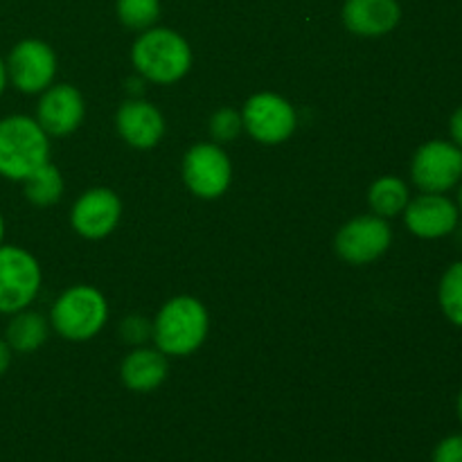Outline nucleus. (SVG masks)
Here are the masks:
<instances>
[{
	"label": "nucleus",
	"instance_id": "23",
	"mask_svg": "<svg viewBox=\"0 0 462 462\" xmlns=\"http://www.w3.org/2000/svg\"><path fill=\"white\" fill-rule=\"evenodd\" d=\"M120 337L125 338L126 343H134V346H138V343L149 341V338L153 337V325L149 323L144 316H129V319L122 320Z\"/></svg>",
	"mask_w": 462,
	"mask_h": 462
},
{
	"label": "nucleus",
	"instance_id": "4",
	"mask_svg": "<svg viewBox=\"0 0 462 462\" xmlns=\"http://www.w3.org/2000/svg\"><path fill=\"white\" fill-rule=\"evenodd\" d=\"M108 319V305L102 291L88 284H77L63 291L52 305V328L68 341H88Z\"/></svg>",
	"mask_w": 462,
	"mask_h": 462
},
{
	"label": "nucleus",
	"instance_id": "30",
	"mask_svg": "<svg viewBox=\"0 0 462 462\" xmlns=\"http://www.w3.org/2000/svg\"><path fill=\"white\" fill-rule=\"evenodd\" d=\"M3 237H5V219L3 215H0V244H3Z\"/></svg>",
	"mask_w": 462,
	"mask_h": 462
},
{
	"label": "nucleus",
	"instance_id": "19",
	"mask_svg": "<svg viewBox=\"0 0 462 462\" xmlns=\"http://www.w3.org/2000/svg\"><path fill=\"white\" fill-rule=\"evenodd\" d=\"M25 199L30 203L39 208H48L54 206V203L61 199L63 194V179H61V171L52 165V162H45L41 165L39 170L32 171L25 180Z\"/></svg>",
	"mask_w": 462,
	"mask_h": 462
},
{
	"label": "nucleus",
	"instance_id": "1",
	"mask_svg": "<svg viewBox=\"0 0 462 462\" xmlns=\"http://www.w3.org/2000/svg\"><path fill=\"white\" fill-rule=\"evenodd\" d=\"M135 70L156 84H174L192 66L189 43L170 27H149L135 39L131 50Z\"/></svg>",
	"mask_w": 462,
	"mask_h": 462
},
{
	"label": "nucleus",
	"instance_id": "25",
	"mask_svg": "<svg viewBox=\"0 0 462 462\" xmlns=\"http://www.w3.org/2000/svg\"><path fill=\"white\" fill-rule=\"evenodd\" d=\"M449 135H451V143H454L458 149H462V106L456 108L454 116H451Z\"/></svg>",
	"mask_w": 462,
	"mask_h": 462
},
{
	"label": "nucleus",
	"instance_id": "29",
	"mask_svg": "<svg viewBox=\"0 0 462 462\" xmlns=\"http://www.w3.org/2000/svg\"><path fill=\"white\" fill-rule=\"evenodd\" d=\"M458 210H460V215H462V180H460V185H458Z\"/></svg>",
	"mask_w": 462,
	"mask_h": 462
},
{
	"label": "nucleus",
	"instance_id": "27",
	"mask_svg": "<svg viewBox=\"0 0 462 462\" xmlns=\"http://www.w3.org/2000/svg\"><path fill=\"white\" fill-rule=\"evenodd\" d=\"M7 66H5V61H3V57H0V95H3V90H5V86H7Z\"/></svg>",
	"mask_w": 462,
	"mask_h": 462
},
{
	"label": "nucleus",
	"instance_id": "12",
	"mask_svg": "<svg viewBox=\"0 0 462 462\" xmlns=\"http://www.w3.org/2000/svg\"><path fill=\"white\" fill-rule=\"evenodd\" d=\"M122 217V201L113 189L95 188L77 199L72 206V228L86 239H102L113 233Z\"/></svg>",
	"mask_w": 462,
	"mask_h": 462
},
{
	"label": "nucleus",
	"instance_id": "11",
	"mask_svg": "<svg viewBox=\"0 0 462 462\" xmlns=\"http://www.w3.org/2000/svg\"><path fill=\"white\" fill-rule=\"evenodd\" d=\"M402 215L406 228L420 239L449 237L460 221L458 203L451 201L447 194L422 192L420 197L411 199Z\"/></svg>",
	"mask_w": 462,
	"mask_h": 462
},
{
	"label": "nucleus",
	"instance_id": "8",
	"mask_svg": "<svg viewBox=\"0 0 462 462\" xmlns=\"http://www.w3.org/2000/svg\"><path fill=\"white\" fill-rule=\"evenodd\" d=\"M5 66H7V79L21 93L34 95L43 93L52 84L54 72H57V57L45 41L25 39L14 45Z\"/></svg>",
	"mask_w": 462,
	"mask_h": 462
},
{
	"label": "nucleus",
	"instance_id": "24",
	"mask_svg": "<svg viewBox=\"0 0 462 462\" xmlns=\"http://www.w3.org/2000/svg\"><path fill=\"white\" fill-rule=\"evenodd\" d=\"M433 462H462V433L445 438L433 451Z\"/></svg>",
	"mask_w": 462,
	"mask_h": 462
},
{
	"label": "nucleus",
	"instance_id": "18",
	"mask_svg": "<svg viewBox=\"0 0 462 462\" xmlns=\"http://www.w3.org/2000/svg\"><path fill=\"white\" fill-rule=\"evenodd\" d=\"M411 192L409 185L404 183L397 176H382L379 180H374L370 185L368 192V203L370 210L377 217H383V219H391V217H397L404 212V208L409 206Z\"/></svg>",
	"mask_w": 462,
	"mask_h": 462
},
{
	"label": "nucleus",
	"instance_id": "5",
	"mask_svg": "<svg viewBox=\"0 0 462 462\" xmlns=\"http://www.w3.org/2000/svg\"><path fill=\"white\" fill-rule=\"evenodd\" d=\"M41 266L32 253L0 244V314L27 310L39 296Z\"/></svg>",
	"mask_w": 462,
	"mask_h": 462
},
{
	"label": "nucleus",
	"instance_id": "3",
	"mask_svg": "<svg viewBox=\"0 0 462 462\" xmlns=\"http://www.w3.org/2000/svg\"><path fill=\"white\" fill-rule=\"evenodd\" d=\"M208 310L192 296H176L162 305L153 323V341L162 355L185 356L208 337Z\"/></svg>",
	"mask_w": 462,
	"mask_h": 462
},
{
	"label": "nucleus",
	"instance_id": "22",
	"mask_svg": "<svg viewBox=\"0 0 462 462\" xmlns=\"http://www.w3.org/2000/svg\"><path fill=\"white\" fill-rule=\"evenodd\" d=\"M244 129L242 113L235 108H221L210 117V135L217 143H233Z\"/></svg>",
	"mask_w": 462,
	"mask_h": 462
},
{
	"label": "nucleus",
	"instance_id": "7",
	"mask_svg": "<svg viewBox=\"0 0 462 462\" xmlns=\"http://www.w3.org/2000/svg\"><path fill=\"white\" fill-rule=\"evenodd\" d=\"M233 165L219 144L203 143L189 149L183 158V180L199 199H217L230 188Z\"/></svg>",
	"mask_w": 462,
	"mask_h": 462
},
{
	"label": "nucleus",
	"instance_id": "14",
	"mask_svg": "<svg viewBox=\"0 0 462 462\" xmlns=\"http://www.w3.org/2000/svg\"><path fill=\"white\" fill-rule=\"evenodd\" d=\"M117 134L135 149H152L165 135V120L153 104L144 99H129L117 108Z\"/></svg>",
	"mask_w": 462,
	"mask_h": 462
},
{
	"label": "nucleus",
	"instance_id": "9",
	"mask_svg": "<svg viewBox=\"0 0 462 462\" xmlns=\"http://www.w3.org/2000/svg\"><path fill=\"white\" fill-rule=\"evenodd\" d=\"M244 126L262 144H280L296 131V111L275 93H257L242 111Z\"/></svg>",
	"mask_w": 462,
	"mask_h": 462
},
{
	"label": "nucleus",
	"instance_id": "20",
	"mask_svg": "<svg viewBox=\"0 0 462 462\" xmlns=\"http://www.w3.org/2000/svg\"><path fill=\"white\" fill-rule=\"evenodd\" d=\"M438 302L445 319L462 329V260L454 262L442 273L438 284Z\"/></svg>",
	"mask_w": 462,
	"mask_h": 462
},
{
	"label": "nucleus",
	"instance_id": "13",
	"mask_svg": "<svg viewBox=\"0 0 462 462\" xmlns=\"http://www.w3.org/2000/svg\"><path fill=\"white\" fill-rule=\"evenodd\" d=\"M86 113L84 97L75 86L59 84L43 90L39 108H36V122L48 135H68L81 125Z\"/></svg>",
	"mask_w": 462,
	"mask_h": 462
},
{
	"label": "nucleus",
	"instance_id": "2",
	"mask_svg": "<svg viewBox=\"0 0 462 462\" xmlns=\"http://www.w3.org/2000/svg\"><path fill=\"white\" fill-rule=\"evenodd\" d=\"M50 158L48 134L27 116H7L0 120V176L25 180Z\"/></svg>",
	"mask_w": 462,
	"mask_h": 462
},
{
	"label": "nucleus",
	"instance_id": "21",
	"mask_svg": "<svg viewBox=\"0 0 462 462\" xmlns=\"http://www.w3.org/2000/svg\"><path fill=\"white\" fill-rule=\"evenodd\" d=\"M116 12L122 25L144 32L161 18V0H117Z\"/></svg>",
	"mask_w": 462,
	"mask_h": 462
},
{
	"label": "nucleus",
	"instance_id": "17",
	"mask_svg": "<svg viewBox=\"0 0 462 462\" xmlns=\"http://www.w3.org/2000/svg\"><path fill=\"white\" fill-rule=\"evenodd\" d=\"M48 338V320L43 314L30 310H21L12 314L7 329H5V341L12 347V352H27L39 350Z\"/></svg>",
	"mask_w": 462,
	"mask_h": 462
},
{
	"label": "nucleus",
	"instance_id": "16",
	"mask_svg": "<svg viewBox=\"0 0 462 462\" xmlns=\"http://www.w3.org/2000/svg\"><path fill=\"white\" fill-rule=\"evenodd\" d=\"M167 370L170 365L161 350L140 347L122 361V382L135 393H149L165 382Z\"/></svg>",
	"mask_w": 462,
	"mask_h": 462
},
{
	"label": "nucleus",
	"instance_id": "10",
	"mask_svg": "<svg viewBox=\"0 0 462 462\" xmlns=\"http://www.w3.org/2000/svg\"><path fill=\"white\" fill-rule=\"evenodd\" d=\"M393 230L383 217L364 215L347 221L337 235V253L350 264H368L391 248Z\"/></svg>",
	"mask_w": 462,
	"mask_h": 462
},
{
	"label": "nucleus",
	"instance_id": "6",
	"mask_svg": "<svg viewBox=\"0 0 462 462\" xmlns=\"http://www.w3.org/2000/svg\"><path fill=\"white\" fill-rule=\"evenodd\" d=\"M411 179L420 192L447 194L462 180V149L451 140H429L411 161Z\"/></svg>",
	"mask_w": 462,
	"mask_h": 462
},
{
	"label": "nucleus",
	"instance_id": "26",
	"mask_svg": "<svg viewBox=\"0 0 462 462\" xmlns=\"http://www.w3.org/2000/svg\"><path fill=\"white\" fill-rule=\"evenodd\" d=\"M9 364H12V347L7 346V341H5V338H0V377L7 373Z\"/></svg>",
	"mask_w": 462,
	"mask_h": 462
},
{
	"label": "nucleus",
	"instance_id": "15",
	"mask_svg": "<svg viewBox=\"0 0 462 462\" xmlns=\"http://www.w3.org/2000/svg\"><path fill=\"white\" fill-rule=\"evenodd\" d=\"M402 21V7L397 0H346L343 23L352 34L383 36L395 30Z\"/></svg>",
	"mask_w": 462,
	"mask_h": 462
},
{
	"label": "nucleus",
	"instance_id": "28",
	"mask_svg": "<svg viewBox=\"0 0 462 462\" xmlns=\"http://www.w3.org/2000/svg\"><path fill=\"white\" fill-rule=\"evenodd\" d=\"M456 411H458V418H460V422H462V391H460V395H458V402H456Z\"/></svg>",
	"mask_w": 462,
	"mask_h": 462
}]
</instances>
